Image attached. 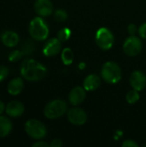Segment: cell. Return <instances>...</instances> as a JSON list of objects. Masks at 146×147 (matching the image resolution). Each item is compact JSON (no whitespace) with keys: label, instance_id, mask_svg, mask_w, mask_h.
I'll use <instances>...</instances> for the list:
<instances>
[{"label":"cell","instance_id":"6da1fadb","mask_svg":"<svg viewBox=\"0 0 146 147\" xmlns=\"http://www.w3.org/2000/svg\"><path fill=\"white\" fill-rule=\"evenodd\" d=\"M21 75L28 81H40L46 75V68L34 59H26L21 65Z\"/></svg>","mask_w":146,"mask_h":147},{"label":"cell","instance_id":"7a4b0ae2","mask_svg":"<svg viewBox=\"0 0 146 147\" xmlns=\"http://www.w3.org/2000/svg\"><path fill=\"white\" fill-rule=\"evenodd\" d=\"M28 31L30 36L39 41L46 40L49 34L48 26L41 17H35L30 22Z\"/></svg>","mask_w":146,"mask_h":147},{"label":"cell","instance_id":"3957f363","mask_svg":"<svg viewBox=\"0 0 146 147\" xmlns=\"http://www.w3.org/2000/svg\"><path fill=\"white\" fill-rule=\"evenodd\" d=\"M68 110L67 103L60 99H56L48 102L44 109V115L46 118L53 120L61 117Z\"/></svg>","mask_w":146,"mask_h":147},{"label":"cell","instance_id":"277c9868","mask_svg":"<svg viewBox=\"0 0 146 147\" xmlns=\"http://www.w3.org/2000/svg\"><path fill=\"white\" fill-rule=\"evenodd\" d=\"M122 72L118 64L113 61L106 62L102 69V77L108 84H116L121 79Z\"/></svg>","mask_w":146,"mask_h":147},{"label":"cell","instance_id":"5b68a950","mask_svg":"<svg viewBox=\"0 0 146 147\" xmlns=\"http://www.w3.org/2000/svg\"><path fill=\"white\" fill-rule=\"evenodd\" d=\"M25 131L29 137L34 140H42L46 135V128L45 125L35 119L28 120L26 122Z\"/></svg>","mask_w":146,"mask_h":147},{"label":"cell","instance_id":"8992f818","mask_svg":"<svg viewBox=\"0 0 146 147\" xmlns=\"http://www.w3.org/2000/svg\"><path fill=\"white\" fill-rule=\"evenodd\" d=\"M96 41L97 46L104 50H109L114 42V37L113 33L107 28H101L97 30L96 34Z\"/></svg>","mask_w":146,"mask_h":147},{"label":"cell","instance_id":"52a82bcc","mask_svg":"<svg viewBox=\"0 0 146 147\" xmlns=\"http://www.w3.org/2000/svg\"><path fill=\"white\" fill-rule=\"evenodd\" d=\"M143 48V44L141 40L135 36V35H131L128 37L123 45V49L126 54H127L130 57H134L137 56Z\"/></svg>","mask_w":146,"mask_h":147},{"label":"cell","instance_id":"ba28073f","mask_svg":"<svg viewBox=\"0 0 146 147\" xmlns=\"http://www.w3.org/2000/svg\"><path fill=\"white\" fill-rule=\"evenodd\" d=\"M66 114L69 121L73 125L81 126L87 121V114L80 108H72L67 110Z\"/></svg>","mask_w":146,"mask_h":147},{"label":"cell","instance_id":"9c48e42d","mask_svg":"<svg viewBox=\"0 0 146 147\" xmlns=\"http://www.w3.org/2000/svg\"><path fill=\"white\" fill-rule=\"evenodd\" d=\"M34 8L36 14L42 17L50 16L53 10V6L50 0H36Z\"/></svg>","mask_w":146,"mask_h":147},{"label":"cell","instance_id":"30bf717a","mask_svg":"<svg viewBox=\"0 0 146 147\" xmlns=\"http://www.w3.org/2000/svg\"><path fill=\"white\" fill-rule=\"evenodd\" d=\"M130 84L132 87L138 90H143L146 86V76L144 72L140 71H135L130 77Z\"/></svg>","mask_w":146,"mask_h":147},{"label":"cell","instance_id":"8fae6325","mask_svg":"<svg viewBox=\"0 0 146 147\" xmlns=\"http://www.w3.org/2000/svg\"><path fill=\"white\" fill-rule=\"evenodd\" d=\"M61 50V41L58 38L50 39L43 47V53L47 57H52L58 54Z\"/></svg>","mask_w":146,"mask_h":147},{"label":"cell","instance_id":"7c38bea8","mask_svg":"<svg viewBox=\"0 0 146 147\" xmlns=\"http://www.w3.org/2000/svg\"><path fill=\"white\" fill-rule=\"evenodd\" d=\"M85 89L83 87H75L71 90L69 94V102L73 106H77L81 104L85 99Z\"/></svg>","mask_w":146,"mask_h":147},{"label":"cell","instance_id":"4fadbf2b","mask_svg":"<svg viewBox=\"0 0 146 147\" xmlns=\"http://www.w3.org/2000/svg\"><path fill=\"white\" fill-rule=\"evenodd\" d=\"M24 106L21 102L18 101H11L9 102L5 108L6 114L13 118H16L21 116L24 113Z\"/></svg>","mask_w":146,"mask_h":147},{"label":"cell","instance_id":"5bb4252c","mask_svg":"<svg viewBox=\"0 0 146 147\" xmlns=\"http://www.w3.org/2000/svg\"><path fill=\"white\" fill-rule=\"evenodd\" d=\"M101 85V78L96 74L87 76L83 81V88L87 91H94Z\"/></svg>","mask_w":146,"mask_h":147},{"label":"cell","instance_id":"9a60e30c","mask_svg":"<svg viewBox=\"0 0 146 147\" xmlns=\"http://www.w3.org/2000/svg\"><path fill=\"white\" fill-rule=\"evenodd\" d=\"M2 42L4 46L8 47H15L19 42V36L16 33L13 31H5L1 36Z\"/></svg>","mask_w":146,"mask_h":147},{"label":"cell","instance_id":"2e32d148","mask_svg":"<svg viewBox=\"0 0 146 147\" xmlns=\"http://www.w3.org/2000/svg\"><path fill=\"white\" fill-rule=\"evenodd\" d=\"M23 89V81L20 78H13L8 84V92L12 96H17Z\"/></svg>","mask_w":146,"mask_h":147},{"label":"cell","instance_id":"e0dca14e","mask_svg":"<svg viewBox=\"0 0 146 147\" xmlns=\"http://www.w3.org/2000/svg\"><path fill=\"white\" fill-rule=\"evenodd\" d=\"M12 129V123L11 121L5 117L0 116V137L3 138L6 137Z\"/></svg>","mask_w":146,"mask_h":147},{"label":"cell","instance_id":"ac0fdd59","mask_svg":"<svg viewBox=\"0 0 146 147\" xmlns=\"http://www.w3.org/2000/svg\"><path fill=\"white\" fill-rule=\"evenodd\" d=\"M61 58H62L63 63L65 65H71V63L73 62V59H74V55H73V53H72L71 49L69 48V47L64 48V50L62 51Z\"/></svg>","mask_w":146,"mask_h":147},{"label":"cell","instance_id":"d6986e66","mask_svg":"<svg viewBox=\"0 0 146 147\" xmlns=\"http://www.w3.org/2000/svg\"><path fill=\"white\" fill-rule=\"evenodd\" d=\"M139 97H140V96H139V91L134 90V89L130 90V91H128L127 94H126V101L130 104L136 103L139 100Z\"/></svg>","mask_w":146,"mask_h":147},{"label":"cell","instance_id":"ffe728a7","mask_svg":"<svg viewBox=\"0 0 146 147\" xmlns=\"http://www.w3.org/2000/svg\"><path fill=\"white\" fill-rule=\"evenodd\" d=\"M71 29L68 28H61L58 34H57V38L62 42V41H66L70 39L71 37Z\"/></svg>","mask_w":146,"mask_h":147},{"label":"cell","instance_id":"44dd1931","mask_svg":"<svg viewBox=\"0 0 146 147\" xmlns=\"http://www.w3.org/2000/svg\"><path fill=\"white\" fill-rule=\"evenodd\" d=\"M54 18L57 22H63L67 20L68 18V14L65 9H59L55 11L54 13Z\"/></svg>","mask_w":146,"mask_h":147},{"label":"cell","instance_id":"7402d4cb","mask_svg":"<svg viewBox=\"0 0 146 147\" xmlns=\"http://www.w3.org/2000/svg\"><path fill=\"white\" fill-rule=\"evenodd\" d=\"M34 50V43H32L31 41L28 40L26 41L23 46L22 47V53L23 55H28V54H31Z\"/></svg>","mask_w":146,"mask_h":147},{"label":"cell","instance_id":"603a6c76","mask_svg":"<svg viewBox=\"0 0 146 147\" xmlns=\"http://www.w3.org/2000/svg\"><path fill=\"white\" fill-rule=\"evenodd\" d=\"M22 55L23 54H22V51L14 50L11 53H9V60L11 61V62H16V61H18L22 58Z\"/></svg>","mask_w":146,"mask_h":147},{"label":"cell","instance_id":"cb8c5ba5","mask_svg":"<svg viewBox=\"0 0 146 147\" xmlns=\"http://www.w3.org/2000/svg\"><path fill=\"white\" fill-rule=\"evenodd\" d=\"M9 74V69L4 65H0V82L3 81Z\"/></svg>","mask_w":146,"mask_h":147},{"label":"cell","instance_id":"d4e9b609","mask_svg":"<svg viewBox=\"0 0 146 147\" xmlns=\"http://www.w3.org/2000/svg\"><path fill=\"white\" fill-rule=\"evenodd\" d=\"M139 34L141 38L146 39V22L143 23L139 28Z\"/></svg>","mask_w":146,"mask_h":147},{"label":"cell","instance_id":"484cf974","mask_svg":"<svg viewBox=\"0 0 146 147\" xmlns=\"http://www.w3.org/2000/svg\"><path fill=\"white\" fill-rule=\"evenodd\" d=\"M122 146L124 147H137L139 146V145L134 141V140H127L126 141H124L122 143Z\"/></svg>","mask_w":146,"mask_h":147},{"label":"cell","instance_id":"4316f807","mask_svg":"<svg viewBox=\"0 0 146 147\" xmlns=\"http://www.w3.org/2000/svg\"><path fill=\"white\" fill-rule=\"evenodd\" d=\"M137 30H138L137 26L135 24H133V23H131L127 28V31H128L130 35H134L137 33Z\"/></svg>","mask_w":146,"mask_h":147},{"label":"cell","instance_id":"83f0119b","mask_svg":"<svg viewBox=\"0 0 146 147\" xmlns=\"http://www.w3.org/2000/svg\"><path fill=\"white\" fill-rule=\"evenodd\" d=\"M63 146V142L60 140H53L51 141V143L49 144V146L50 147H61Z\"/></svg>","mask_w":146,"mask_h":147},{"label":"cell","instance_id":"f1b7e54d","mask_svg":"<svg viewBox=\"0 0 146 147\" xmlns=\"http://www.w3.org/2000/svg\"><path fill=\"white\" fill-rule=\"evenodd\" d=\"M49 144L44 142V141H38L34 144H33V147H48Z\"/></svg>","mask_w":146,"mask_h":147},{"label":"cell","instance_id":"f546056e","mask_svg":"<svg viewBox=\"0 0 146 147\" xmlns=\"http://www.w3.org/2000/svg\"><path fill=\"white\" fill-rule=\"evenodd\" d=\"M4 109H5V107H4V103L2 102V101H0V115L3 113V111H4Z\"/></svg>","mask_w":146,"mask_h":147},{"label":"cell","instance_id":"4dcf8cb0","mask_svg":"<svg viewBox=\"0 0 146 147\" xmlns=\"http://www.w3.org/2000/svg\"><path fill=\"white\" fill-rule=\"evenodd\" d=\"M145 146H146V145H145Z\"/></svg>","mask_w":146,"mask_h":147}]
</instances>
